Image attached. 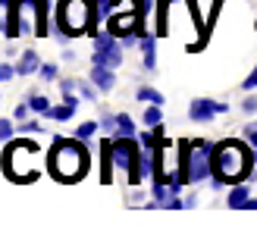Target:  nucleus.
<instances>
[{
    "label": "nucleus",
    "mask_w": 257,
    "mask_h": 235,
    "mask_svg": "<svg viewBox=\"0 0 257 235\" xmlns=\"http://www.w3.org/2000/svg\"><path fill=\"white\" fill-rule=\"evenodd\" d=\"M16 129H19V135H41L44 132V126L38 123V120H22Z\"/></svg>",
    "instance_id": "nucleus-23"
},
{
    "label": "nucleus",
    "mask_w": 257,
    "mask_h": 235,
    "mask_svg": "<svg viewBox=\"0 0 257 235\" xmlns=\"http://www.w3.org/2000/svg\"><path fill=\"white\" fill-rule=\"evenodd\" d=\"M25 32V19H22V0H10L4 7V35L10 38H19Z\"/></svg>",
    "instance_id": "nucleus-8"
},
{
    "label": "nucleus",
    "mask_w": 257,
    "mask_h": 235,
    "mask_svg": "<svg viewBox=\"0 0 257 235\" xmlns=\"http://www.w3.org/2000/svg\"><path fill=\"white\" fill-rule=\"evenodd\" d=\"M157 132H154V129H148V132H138V145L141 148H145V151H154V148H157Z\"/></svg>",
    "instance_id": "nucleus-24"
},
{
    "label": "nucleus",
    "mask_w": 257,
    "mask_h": 235,
    "mask_svg": "<svg viewBox=\"0 0 257 235\" xmlns=\"http://www.w3.org/2000/svg\"><path fill=\"white\" fill-rule=\"evenodd\" d=\"M7 4H10V0H0V7H7Z\"/></svg>",
    "instance_id": "nucleus-37"
},
{
    "label": "nucleus",
    "mask_w": 257,
    "mask_h": 235,
    "mask_svg": "<svg viewBox=\"0 0 257 235\" xmlns=\"http://www.w3.org/2000/svg\"><path fill=\"white\" fill-rule=\"evenodd\" d=\"M223 113H229V103L210 100V97H195L188 107V120L191 123H210L213 116H223Z\"/></svg>",
    "instance_id": "nucleus-7"
},
{
    "label": "nucleus",
    "mask_w": 257,
    "mask_h": 235,
    "mask_svg": "<svg viewBox=\"0 0 257 235\" xmlns=\"http://www.w3.org/2000/svg\"><path fill=\"white\" fill-rule=\"evenodd\" d=\"M241 110H245V116H254V113H257V94H254V91H245Z\"/></svg>",
    "instance_id": "nucleus-27"
},
{
    "label": "nucleus",
    "mask_w": 257,
    "mask_h": 235,
    "mask_svg": "<svg viewBox=\"0 0 257 235\" xmlns=\"http://www.w3.org/2000/svg\"><path fill=\"white\" fill-rule=\"evenodd\" d=\"M248 201H251V185L248 182H235L232 191L226 194V207H232V210H245Z\"/></svg>",
    "instance_id": "nucleus-12"
},
{
    "label": "nucleus",
    "mask_w": 257,
    "mask_h": 235,
    "mask_svg": "<svg viewBox=\"0 0 257 235\" xmlns=\"http://www.w3.org/2000/svg\"><path fill=\"white\" fill-rule=\"evenodd\" d=\"M38 69H41V54H38V50H22L19 60H16V72L25 78V75L38 72Z\"/></svg>",
    "instance_id": "nucleus-13"
},
{
    "label": "nucleus",
    "mask_w": 257,
    "mask_h": 235,
    "mask_svg": "<svg viewBox=\"0 0 257 235\" xmlns=\"http://www.w3.org/2000/svg\"><path fill=\"white\" fill-rule=\"evenodd\" d=\"M50 35L57 41H72L79 35H97V10L91 0H57L54 10V29Z\"/></svg>",
    "instance_id": "nucleus-3"
},
{
    "label": "nucleus",
    "mask_w": 257,
    "mask_h": 235,
    "mask_svg": "<svg viewBox=\"0 0 257 235\" xmlns=\"http://www.w3.org/2000/svg\"><path fill=\"white\" fill-rule=\"evenodd\" d=\"M116 138L119 135H125V138H135L138 135V129H135V120H132V116H128V113H116Z\"/></svg>",
    "instance_id": "nucleus-16"
},
{
    "label": "nucleus",
    "mask_w": 257,
    "mask_h": 235,
    "mask_svg": "<svg viewBox=\"0 0 257 235\" xmlns=\"http://www.w3.org/2000/svg\"><path fill=\"white\" fill-rule=\"evenodd\" d=\"M138 41H141V38H138V35H125V38H122V47H135Z\"/></svg>",
    "instance_id": "nucleus-34"
},
{
    "label": "nucleus",
    "mask_w": 257,
    "mask_h": 235,
    "mask_svg": "<svg viewBox=\"0 0 257 235\" xmlns=\"http://www.w3.org/2000/svg\"><path fill=\"white\" fill-rule=\"evenodd\" d=\"M13 123H16V120H0V141H4V145H7V141H13V135L19 132Z\"/></svg>",
    "instance_id": "nucleus-25"
},
{
    "label": "nucleus",
    "mask_w": 257,
    "mask_h": 235,
    "mask_svg": "<svg viewBox=\"0 0 257 235\" xmlns=\"http://www.w3.org/2000/svg\"><path fill=\"white\" fill-rule=\"evenodd\" d=\"M254 29H257V22H254Z\"/></svg>",
    "instance_id": "nucleus-39"
},
{
    "label": "nucleus",
    "mask_w": 257,
    "mask_h": 235,
    "mask_svg": "<svg viewBox=\"0 0 257 235\" xmlns=\"http://www.w3.org/2000/svg\"><path fill=\"white\" fill-rule=\"evenodd\" d=\"M245 210H257V198H251V201L245 204Z\"/></svg>",
    "instance_id": "nucleus-36"
},
{
    "label": "nucleus",
    "mask_w": 257,
    "mask_h": 235,
    "mask_svg": "<svg viewBox=\"0 0 257 235\" xmlns=\"http://www.w3.org/2000/svg\"><path fill=\"white\" fill-rule=\"evenodd\" d=\"M116 113H100V132H104V135H113V138H116Z\"/></svg>",
    "instance_id": "nucleus-22"
},
{
    "label": "nucleus",
    "mask_w": 257,
    "mask_h": 235,
    "mask_svg": "<svg viewBox=\"0 0 257 235\" xmlns=\"http://www.w3.org/2000/svg\"><path fill=\"white\" fill-rule=\"evenodd\" d=\"M75 110H79V107H72V103H66V100H63V103H57V107H50V120H57V123H66V120H72V116H75Z\"/></svg>",
    "instance_id": "nucleus-17"
},
{
    "label": "nucleus",
    "mask_w": 257,
    "mask_h": 235,
    "mask_svg": "<svg viewBox=\"0 0 257 235\" xmlns=\"http://www.w3.org/2000/svg\"><path fill=\"white\" fill-rule=\"evenodd\" d=\"M0 97H4V94H0Z\"/></svg>",
    "instance_id": "nucleus-40"
},
{
    "label": "nucleus",
    "mask_w": 257,
    "mask_h": 235,
    "mask_svg": "<svg viewBox=\"0 0 257 235\" xmlns=\"http://www.w3.org/2000/svg\"><path fill=\"white\" fill-rule=\"evenodd\" d=\"M60 91H63V94H66V91H75V78H63V82H60Z\"/></svg>",
    "instance_id": "nucleus-33"
},
{
    "label": "nucleus",
    "mask_w": 257,
    "mask_h": 235,
    "mask_svg": "<svg viewBox=\"0 0 257 235\" xmlns=\"http://www.w3.org/2000/svg\"><path fill=\"white\" fill-rule=\"evenodd\" d=\"M135 10H138V16H145L148 19V13L154 10V0H135V4H132Z\"/></svg>",
    "instance_id": "nucleus-31"
},
{
    "label": "nucleus",
    "mask_w": 257,
    "mask_h": 235,
    "mask_svg": "<svg viewBox=\"0 0 257 235\" xmlns=\"http://www.w3.org/2000/svg\"><path fill=\"white\" fill-rule=\"evenodd\" d=\"M141 120H145V126H148V129L160 126V123H163V110H160V103H148L145 113H141Z\"/></svg>",
    "instance_id": "nucleus-19"
},
{
    "label": "nucleus",
    "mask_w": 257,
    "mask_h": 235,
    "mask_svg": "<svg viewBox=\"0 0 257 235\" xmlns=\"http://www.w3.org/2000/svg\"><path fill=\"white\" fill-rule=\"evenodd\" d=\"M100 132V123H91V120H88V123H79V126H75V138H82V141H91L94 135Z\"/></svg>",
    "instance_id": "nucleus-20"
},
{
    "label": "nucleus",
    "mask_w": 257,
    "mask_h": 235,
    "mask_svg": "<svg viewBox=\"0 0 257 235\" xmlns=\"http://www.w3.org/2000/svg\"><path fill=\"white\" fill-rule=\"evenodd\" d=\"M135 97H138L141 103H160V107H163V103H166V97L160 94L157 88H151V85H141V88L135 91Z\"/></svg>",
    "instance_id": "nucleus-15"
},
{
    "label": "nucleus",
    "mask_w": 257,
    "mask_h": 235,
    "mask_svg": "<svg viewBox=\"0 0 257 235\" xmlns=\"http://www.w3.org/2000/svg\"><path fill=\"white\" fill-rule=\"evenodd\" d=\"M213 179L223 182V185H235V182H245L254 166H257V151L241 138H226L213 145Z\"/></svg>",
    "instance_id": "nucleus-1"
},
{
    "label": "nucleus",
    "mask_w": 257,
    "mask_h": 235,
    "mask_svg": "<svg viewBox=\"0 0 257 235\" xmlns=\"http://www.w3.org/2000/svg\"><path fill=\"white\" fill-rule=\"evenodd\" d=\"M22 19H25V32L47 38L50 35V0H22Z\"/></svg>",
    "instance_id": "nucleus-6"
},
{
    "label": "nucleus",
    "mask_w": 257,
    "mask_h": 235,
    "mask_svg": "<svg viewBox=\"0 0 257 235\" xmlns=\"http://www.w3.org/2000/svg\"><path fill=\"white\" fill-rule=\"evenodd\" d=\"M241 132H245V141H248V145L257 151V123H248L245 129H241Z\"/></svg>",
    "instance_id": "nucleus-29"
},
{
    "label": "nucleus",
    "mask_w": 257,
    "mask_h": 235,
    "mask_svg": "<svg viewBox=\"0 0 257 235\" xmlns=\"http://www.w3.org/2000/svg\"><path fill=\"white\" fill-rule=\"evenodd\" d=\"M0 10H4V7H0ZM0 32H4V22H0Z\"/></svg>",
    "instance_id": "nucleus-38"
},
{
    "label": "nucleus",
    "mask_w": 257,
    "mask_h": 235,
    "mask_svg": "<svg viewBox=\"0 0 257 235\" xmlns=\"http://www.w3.org/2000/svg\"><path fill=\"white\" fill-rule=\"evenodd\" d=\"M195 204H198L195 194H185V210H188V207H195Z\"/></svg>",
    "instance_id": "nucleus-35"
},
{
    "label": "nucleus",
    "mask_w": 257,
    "mask_h": 235,
    "mask_svg": "<svg viewBox=\"0 0 257 235\" xmlns=\"http://www.w3.org/2000/svg\"><path fill=\"white\" fill-rule=\"evenodd\" d=\"M113 135L100 138V185H110L113 182Z\"/></svg>",
    "instance_id": "nucleus-9"
},
{
    "label": "nucleus",
    "mask_w": 257,
    "mask_h": 235,
    "mask_svg": "<svg viewBox=\"0 0 257 235\" xmlns=\"http://www.w3.org/2000/svg\"><path fill=\"white\" fill-rule=\"evenodd\" d=\"M19 72H16V66H10V63H4L0 60V82H13Z\"/></svg>",
    "instance_id": "nucleus-28"
},
{
    "label": "nucleus",
    "mask_w": 257,
    "mask_h": 235,
    "mask_svg": "<svg viewBox=\"0 0 257 235\" xmlns=\"http://www.w3.org/2000/svg\"><path fill=\"white\" fill-rule=\"evenodd\" d=\"M138 47H141V54H145V60H141V66H145L148 72H154L157 69V35H141V41H138Z\"/></svg>",
    "instance_id": "nucleus-11"
},
{
    "label": "nucleus",
    "mask_w": 257,
    "mask_h": 235,
    "mask_svg": "<svg viewBox=\"0 0 257 235\" xmlns=\"http://www.w3.org/2000/svg\"><path fill=\"white\" fill-rule=\"evenodd\" d=\"M75 91H79L85 100H91V103H94V100H97V94H100V88L91 82V78H88V82H79V78H75Z\"/></svg>",
    "instance_id": "nucleus-21"
},
{
    "label": "nucleus",
    "mask_w": 257,
    "mask_h": 235,
    "mask_svg": "<svg viewBox=\"0 0 257 235\" xmlns=\"http://www.w3.org/2000/svg\"><path fill=\"white\" fill-rule=\"evenodd\" d=\"M25 100H29L32 113H38V116H47V113H50V107H54V103H50L44 94H25Z\"/></svg>",
    "instance_id": "nucleus-18"
},
{
    "label": "nucleus",
    "mask_w": 257,
    "mask_h": 235,
    "mask_svg": "<svg viewBox=\"0 0 257 235\" xmlns=\"http://www.w3.org/2000/svg\"><path fill=\"white\" fill-rule=\"evenodd\" d=\"M241 91H257V66L248 72V78L241 82Z\"/></svg>",
    "instance_id": "nucleus-32"
},
{
    "label": "nucleus",
    "mask_w": 257,
    "mask_h": 235,
    "mask_svg": "<svg viewBox=\"0 0 257 235\" xmlns=\"http://www.w3.org/2000/svg\"><path fill=\"white\" fill-rule=\"evenodd\" d=\"M38 75H41L44 82H54V78L60 75V66H57V63H41V69H38Z\"/></svg>",
    "instance_id": "nucleus-26"
},
{
    "label": "nucleus",
    "mask_w": 257,
    "mask_h": 235,
    "mask_svg": "<svg viewBox=\"0 0 257 235\" xmlns=\"http://www.w3.org/2000/svg\"><path fill=\"white\" fill-rule=\"evenodd\" d=\"M91 82L100 88V94H107V91L116 88V69H110V66H97V63H91Z\"/></svg>",
    "instance_id": "nucleus-10"
},
{
    "label": "nucleus",
    "mask_w": 257,
    "mask_h": 235,
    "mask_svg": "<svg viewBox=\"0 0 257 235\" xmlns=\"http://www.w3.org/2000/svg\"><path fill=\"white\" fill-rule=\"evenodd\" d=\"M88 166H91V154H88V141L82 138H54L47 154V173L54 176L63 185H72V182L85 179Z\"/></svg>",
    "instance_id": "nucleus-2"
},
{
    "label": "nucleus",
    "mask_w": 257,
    "mask_h": 235,
    "mask_svg": "<svg viewBox=\"0 0 257 235\" xmlns=\"http://www.w3.org/2000/svg\"><path fill=\"white\" fill-rule=\"evenodd\" d=\"M213 145L204 138H195L188 148V185H201V182H210L213 179Z\"/></svg>",
    "instance_id": "nucleus-4"
},
{
    "label": "nucleus",
    "mask_w": 257,
    "mask_h": 235,
    "mask_svg": "<svg viewBox=\"0 0 257 235\" xmlns=\"http://www.w3.org/2000/svg\"><path fill=\"white\" fill-rule=\"evenodd\" d=\"M94 57H91V63H97V66H110V69H119L122 66V38H116V35H110V32H97L94 38Z\"/></svg>",
    "instance_id": "nucleus-5"
},
{
    "label": "nucleus",
    "mask_w": 257,
    "mask_h": 235,
    "mask_svg": "<svg viewBox=\"0 0 257 235\" xmlns=\"http://www.w3.org/2000/svg\"><path fill=\"white\" fill-rule=\"evenodd\" d=\"M170 4H173V0H157V25H154V35H157V38L170 35V32H166V16H170Z\"/></svg>",
    "instance_id": "nucleus-14"
},
{
    "label": "nucleus",
    "mask_w": 257,
    "mask_h": 235,
    "mask_svg": "<svg viewBox=\"0 0 257 235\" xmlns=\"http://www.w3.org/2000/svg\"><path fill=\"white\" fill-rule=\"evenodd\" d=\"M29 113H32V107H29V100H22L16 110H13V120L16 123H22V120H29Z\"/></svg>",
    "instance_id": "nucleus-30"
}]
</instances>
